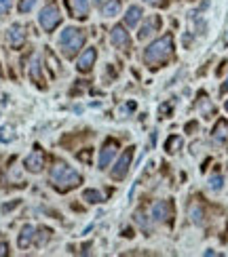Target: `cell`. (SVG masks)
<instances>
[{
    "label": "cell",
    "mask_w": 228,
    "mask_h": 257,
    "mask_svg": "<svg viewBox=\"0 0 228 257\" xmlns=\"http://www.w3.org/2000/svg\"><path fill=\"white\" fill-rule=\"evenodd\" d=\"M171 55H173V36L165 34L158 38V40L148 44V49H146V53H144V61H146V66H150V68H158V66H163L165 61H169Z\"/></svg>",
    "instance_id": "cell-1"
},
{
    "label": "cell",
    "mask_w": 228,
    "mask_h": 257,
    "mask_svg": "<svg viewBox=\"0 0 228 257\" xmlns=\"http://www.w3.org/2000/svg\"><path fill=\"white\" fill-rule=\"evenodd\" d=\"M51 182H53V185L59 192H70V190H74L76 185H80L82 177H80V173H76L72 169V166L57 163L53 169H51Z\"/></svg>",
    "instance_id": "cell-2"
},
{
    "label": "cell",
    "mask_w": 228,
    "mask_h": 257,
    "mask_svg": "<svg viewBox=\"0 0 228 257\" xmlns=\"http://www.w3.org/2000/svg\"><path fill=\"white\" fill-rule=\"evenodd\" d=\"M82 44H85V32L78 28H66L59 34V47L66 57H74Z\"/></svg>",
    "instance_id": "cell-3"
},
{
    "label": "cell",
    "mask_w": 228,
    "mask_h": 257,
    "mask_svg": "<svg viewBox=\"0 0 228 257\" xmlns=\"http://www.w3.org/2000/svg\"><path fill=\"white\" fill-rule=\"evenodd\" d=\"M38 21H40V28L44 32H53L61 21V13H59V9H57V4L49 2L47 6H44V9L40 11V15H38Z\"/></svg>",
    "instance_id": "cell-4"
},
{
    "label": "cell",
    "mask_w": 228,
    "mask_h": 257,
    "mask_svg": "<svg viewBox=\"0 0 228 257\" xmlns=\"http://www.w3.org/2000/svg\"><path fill=\"white\" fill-rule=\"evenodd\" d=\"M152 220L158 223H171L173 220V204L169 201H158L152 207Z\"/></svg>",
    "instance_id": "cell-5"
},
{
    "label": "cell",
    "mask_w": 228,
    "mask_h": 257,
    "mask_svg": "<svg viewBox=\"0 0 228 257\" xmlns=\"http://www.w3.org/2000/svg\"><path fill=\"white\" fill-rule=\"evenodd\" d=\"M131 158H133V147H127L123 152V156L118 158V163L114 165L112 179H123L127 175V171H129V166H131Z\"/></svg>",
    "instance_id": "cell-6"
},
{
    "label": "cell",
    "mask_w": 228,
    "mask_h": 257,
    "mask_svg": "<svg viewBox=\"0 0 228 257\" xmlns=\"http://www.w3.org/2000/svg\"><path fill=\"white\" fill-rule=\"evenodd\" d=\"M116 150H118V144L114 139H108L104 147H101V154H99V169H106L108 165L112 163V158L116 156Z\"/></svg>",
    "instance_id": "cell-7"
},
{
    "label": "cell",
    "mask_w": 228,
    "mask_h": 257,
    "mask_svg": "<svg viewBox=\"0 0 228 257\" xmlns=\"http://www.w3.org/2000/svg\"><path fill=\"white\" fill-rule=\"evenodd\" d=\"M44 166V152L40 147H34V152L25 158V169L32 171V173H40Z\"/></svg>",
    "instance_id": "cell-8"
},
{
    "label": "cell",
    "mask_w": 228,
    "mask_h": 257,
    "mask_svg": "<svg viewBox=\"0 0 228 257\" xmlns=\"http://www.w3.org/2000/svg\"><path fill=\"white\" fill-rule=\"evenodd\" d=\"M23 42H25V28H23L21 23L11 25V30H9V44H11L13 49H21Z\"/></svg>",
    "instance_id": "cell-9"
},
{
    "label": "cell",
    "mask_w": 228,
    "mask_h": 257,
    "mask_svg": "<svg viewBox=\"0 0 228 257\" xmlns=\"http://www.w3.org/2000/svg\"><path fill=\"white\" fill-rule=\"evenodd\" d=\"M68 9L76 19H87L89 17V0H66Z\"/></svg>",
    "instance_id": "cell-10"
},
{
    "label": "cell",
    "mask_w": 228,
    "mask_h": 257,
    "mask_svg": "<svg viewBox=\"0 0 228 257\" xmlns=\"http://www.w3.org/2000/svg\"><path fill=\"white\" fill-rule=\"evenodd\" d=\"M112 42H114V47H118V49H123V51H127V49L131 47L129 34L125 32L123 25H114V30H112Z\"/></svg>",
    "instance_id": "cell-11"
},
{
    "label": "cell",
    "mask_w": 228,
    "mask_h": 257,
    "mask_svg": "<svg viewBox=\"0 0 228 257\" xmlns=\"http://www.w3.org/2000/svg\"><path fill=\"white\" fill-rule=\"evenodd\" d=\"M158 28H161V17H158V15H152V17L148 19V21H146V23L142 25V30H139L137 38H139V40H146V38L154 34V32H156Z\"/></svg>",
    "instance_id": "cell-12"
},
{
    "label": "cell",
    "mask_w": 228,
    "mask_h": 257,
    "mask_svg": "<svg viewBox=\"0 0 228 257\" xmlns=\"http://www.w3.org/2000/svg\"><path fill=\"white\" fill-rule=\"evenodd\" d=\"M95 57H97V51H95L93 47H91V49H87L85 53L80 55L78 63H76V68H78V72H89V70L93 68V63H95Z\"/></svg>",
    "instance_id": "cell-13"
},
{
    "label": "cell",
    "mask_w": 228,
    "mask_h": 257,
    "mask_svg": "<svg viewBox=\"0 0 228 257\" xmlns=\"http://www.w3.org/2000/svg\"><path fill=\"white\" fill-rule=\"evenodd\" d=\"M142 15H144V11L139 9V6H129V9H127V15H125V25L127 28H135L137 21L142 19Z\"/></svg>",
    "instance_id": "cell-14"
},
{
    "label": "cell",
    "mask_w": 228,
    "mask_h": 257,
    "mask_svg": "<svg viewBox=\"0 0 228 257\" xmlns=\"http://www.w3.org/2000/svg\"><path fill=\"white\" fill-rule=\"evenodd\" d=\"M34 240V226H23L21 228V234H19V240H17V245L25 249V247H30V242Z\"/></svg>",
    "instance_id": "cell-15"
},
{
    "label": "cell",
    "mask_w": 228,
    "mask_h": 257,
    "mask_svg": "<svg viewBox=\"0 0 228 257\" xmlns=\"http://www.w3.org/2000/svg\"><path fill=\"white\" fill-rule=\"evenodd\" d=\"M199 110H201V114H203L205 118H211L213 114H215V106L207 99V95H201V99H199Z\"/></svg>",
    "instance_id": "cell-16"
},
{
    "label": "cell",
    "mask_w": 228,
    "mask_h": 257,
    "mask_svg": "<svg viewBox=\"0 0 228 257\" xmlns=\"http://www.w3.org/2000/svg\"><path fill=\"white\" fill-rule=\"evenodd\" d=\"M226 141V120H218V125L213 128V144H224Z\"/></svg>",
    "instance_id": "cell-17"
},
{
    "label": "cell",
    "mask_w": 228,
    "mask_h": 257,
    "mask_svg": "<svg viewBox=\"0 0 228 257\" xmlns=\"http://www.w3.org/2000/svg\"><path fill=\"white\" fill-rule=\"evenodd\" d=\"M182 144H184V141H182L180 135H171V137L167 139V144H165V150H167L169 154H175L182 147Z\"/></svg>",
    "instance_id": "cell-18"
},
{
    "label": "cell",
    "mask_w": 228,
    "mask_h": 257,
    "mask_svg": "<svg viewBox=\"0 0 228 257\" xmlns=\"http://www.w3.org/2000/svg\"><path fill=\"white\" fill-rule=\"evenodd\" d=\"M30 76L34 78L36 85H40V87L44 85V80H42V76H40V63H38L36 57L32 59V66H30Z\"/></svg>",
    "instance_id": "cell-19"
},
{
    "label": "cell",
    "mask_w": 228,
    "mask_h": 257,
    "mask_svg": "<svg viewBox=\"0 0 228 257\" xmlns=\"http://www.w3.org/2000/svg\"><path fill=\"white\" fill-rule=\"evenodd\" d=\"M118 11H120V0H108V2L104 4V15L106 17L118 15Z\"/></svg>",
    "instance_id": "cell-20"
},
{
    "label": "cell",
    "mask_w": 228,
    "mask_h": 257,
    "mask_svg": "<svg viewBox=\"0 0 228 257\" xmlns=\"http://www.w3.org/2000/svg\"><path fill=\"white\" fill-rule=\"evenodd\" d=\"M222 185H224V179H222L220 173H215V175L209 177V190L220 192V190H222Z\"/></svg>",
    "instance_id": "cell-21"
},
{
    "label": "cell",
    "mask_w": 228,
    "mask_h": 257,
    "mask_svg": "<svg viewBox=\"0 0 228 257\" xmlns=\"http://www.w3.org/2000/svg\"><path fill=\"white\" fill-rule=\"evenodd\" d=\"M82 198H85L87 202L95 204V202H99V201H101V194H99L97 190H85V192H82Z\"/></svg>",
    "instance_id": "cell-22"
},
{
    "label": "cell",
    "mask_w": 228,
    "mask_h": 257,
    "mask_svg": "<svg viewBox=\"0 0 228 257\" xmlns=\"http://www.w3.org/2000/svg\"><path fill=\"white\" fill-rule=\"evenodd\" d=\"M190 217H192L194 223H203V209L196 202L192 204V207H190Z\"/></svg>",
    "instance_id": "cell-23"
},
{
    "label": "cell",
    "mask_w": 228,
    "mask_h": 257,
    "mask_svg": "<svg viewBox=\"0 0 228 257\" xmlns=\"http://www.w3.org/2000/svg\"><path fill=\"white\" fill-rule=\"evenodd\" d=\"M133 110H135V101H127V104H125V106L118 110V116H120V118H127V116H129V114H131Z\"/></svg>",
    "instance_id": "cell-24"
},
{
    "label": "cell",
    "mask_w": 228,
    "mask_h": 257,
    "mask_svg": "<svg viewBox=\"0 0 228 257\" xmlns=\"http://www.w3.org/2000/svg\"><path fill=\"white\" fill-rule=\"evenodd\" d=\"M13 128L11 127H2L0 128V141H4V144H9V141H13Z\"/></svg>",
    "instance_id": "cell-25"
},
{
    "label": "cell",
    "mask_w": 228,
    "mask_h": 257,
    "mask_svg": "<svg viewBox=\"0 0 228 257\" xmlns=\"http://www.w3.org/2000/svg\"><path fill=\"white\" fill-rule=\"evenodd\" d=\"M36 0H19V13H28L34 9Z\"/></svg>",
    "instance_id": "cell-26"
},
{
    "label": "cell",
    "mask_w": 228,
    "mask_h": 257,
    "mask_svg": "<svg viewBox=\"0 0 228 257\" xmlns=\"http://www.w3.org/2000/svg\"><path fill=\"white\" fill-rule=\"evenodd\" d=\"M13 6V0H0V15H6Z\"/></svg>",
    "instance_id": "cell-27"
},
{
    "label": "cell",
    "mask_w": 228,
    "mask_h": 257,
    "mask_svg": "<svg viewBox=\"0 0 228 257\" xmlns=\"http://www.w3.org/2000/svg\"><path fill=\"white\" fill-rule=\"evenodd\" d=\"M171 110H173V106H171V104H163L161 110H158V114H161V118H167V114H169Z\"/></svg>",
    "instance_id": "cell-28"
},
{
    "label": "cell",
    "mask_w": 228,
    "mask_h": 257,
    "mask_svg": "<svg viewBox=\"0 0 228 257\" xmlns=\"http://www.w3.org/2000/svg\"><path fill=\"white\" fill-rule=\"evenodd\" d=\"M144 2H148L152 6H165L167 4V0H144Z\"/></svg>",
    "instance_id": "cell-29"
},
{
    "label": "cell",
    "mask_w": 228,
    "mask_h": 257,
    "mask_svg": "<svg viewBox=\"0 0 228 257\" xmlns=\"http://www.w3.org/2000/svg\"><path fill=\"white\" fill-rule=\"evenodd\" d=\"M89 158H91V150H87V152L78 154V160H85V163H89Z\"/></svg>",
    "instance_id": "cell-30"
},
{
    "label": "cell",
    "mask_w": 228,
    "mask_h": 257,
    "mask_svg": "<svg viewBox=\"0 0 228 257\" xmlns=\"http://www.w3.org/2000/svg\"><path fill=\"white\" fill-rule=\"evenodd\" d=\"M4 255H9V247L4 242H0V257H4Z\"/></svg>",
    "instance_id": "cell-31"
},
{
    "label": "cell",
    "mask_w": 228,
    "mask_h": 257,
    "mask_svg": "<svg viewBox=\"0 0 228 257\" xmlns=\"http://www.w3.org/2000/svg\"><path fill=\"white\" fill-rule=\"evenodd\" d=\"M17 204H19V201H15V202H9V204H4V207H2V211H4V213H6V211H11V209H15V207H17Z\"/></svg>",
    "instance_id": "cell-32"
},
{
    "label": "cell",
    "mask_w": 228,
    "mask_h": 257,
    "mask_svg": "<svg viewBox=\"0 0 228 257\" xmlns=\"http://www.w3.org/2000/svg\"><path fill=\"white\" fill-rule=\"evenodd\" d=\"M226 91H228V78H226V82H224V85L220 87V93H226Z\"/></svg>",
    "instance_id": "cell-33"
},
{
    "label": "cell",
    "mask_w": 228,
    "mask_h": 257,
    "mask_svg": "<svg viewBox=\"0 0 228 257\" xmlns=\"http://www.w3.org/2000/svg\"><path fill=\"white\" fill-rule=\"evenodd\" d=\"M93 2H95V4H99V2H101V0H93Z\"/></svg>",
    "instance_id": "cell-34"
},
{
    "label": "cell",
    "mask_w": 228,
    "mask_h": 257,
    "mask_svg": "<svg viewBox=\"0 0 228 257\" xmlns=\"http://www.w3.org/2000/svg\"><path fill=\"white\" fill-rule=\"evenodd\" d=\"M226 112H228V101H226Z\"/></svg>",
    "instance_id": "cell-35"
},
{
    "label": "cell",
    "mask_w": 228,
    "mask_h": 257,
    "mask_svg": "<svg viewBox=\"0 0 228 257\" xmlns=\"http://www.w3.org/2000/svg\"><path fill=\"white\" fill-rule=\"evenodd\" d=\"M0 74H2V70H0Z\"/></svg>",
    "instance_id": "cell-36"
}]
</instances>
